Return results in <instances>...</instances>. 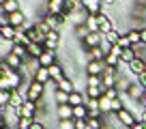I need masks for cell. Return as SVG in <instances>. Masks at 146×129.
Listing matches in <instances>:
<instances>
[{"label":"cell","mask_w":146,"mask_h":129,"mask_svg":"<svg viewBox=\"0 0 146 129\" xmlns=\"http://www.w3.org/2000/svg\"><path fill=\"white\" fill-rule=\"evenodd\" d=\"M45 84H41V82H36V80H32L30 82V86H28V95H26V99L28 101H35V103H41L43 101V97H45Z\"/></svg>","instance_id":"obj_1"},{"label":"cell","mask_w":146,"mask_h":129,"mask_svg":"<svg viewBox=\"0 0 146 129\" xmlns=\"http://www.w3.org/2000/svg\"><path fill=\"white\" fill-rule=\"evenodd\" d=\"M36 112H39V103L35 101H24V106L19 108V110H15V114H17V118H32L36 120Z\"/></svg>","instance_id":"obj_2"},{"label":"cell","mask_w":146,"mask_h":129,"mask_svg":"<svg viewBox=\"0 0 146 129\" xmlns=\"http://www.w3.org/2000/svg\"><path fill=\"white\" fill-rule=\"evenodd\" d=\"M80 5H82V9L86 11L88 15H99L103 13V0H80Z\"/></svg>","instance_id":"obj_3"},{"label":"cell","mask_w":146,"mask_h":129,"mask_svg":"<svg viewBox=\"0 0 146 129\" xmlns=\"http://www.w3.org/2000/svg\"><path fill=\"white\" fill-rule=\"evenodd\" d=\"M43 22H45L52 30L58 32L60 28H62V24L67 22V15H45V17H43Z\"/></svg>","instance_id":"obj_4"},{"label":"cell","mask_w":146,"mask_h":129,"mask_svg":"<svg viewBox=\"0 0 146 129\" xmlns=\"http://www.w3.org/2000/svg\"><path fill=\"white\" fill-rule=\"evenodd\" d=\"M144 90H146L144 86H140L137 82H133L131 86H129V90H127V97L131 99V101H137V103H142V99H144Z\"/></svg>","instance_id":"obj_5"},{"label":"cell","mask_w":146,"mask_h":129,"mask_svg":"<svg viewBox=\"0 0 146 129\" xmlns=\"http://www.w3.org/2000/svg\"><path fill=\"white\" fill-rule=\"evenodd\" d=\"M108 69V64L105 63H97V60H90V63H86V75H103V71Z\"/></svg>","instance_id":"obj_6"},{"label":"cell","mask_w":146,"mask_h":129,"mask_svg":"<svg viewBox=\"0 0 146 129\" xmlns=\"http://www.w3.org/2000/svg\"><path fill=\"white\" fill-rule=\"evenodd\" d=\"M105 56H108V52L103 50V47H92V50H86V63H90V60H97V63H105Z\"/></svg>","instance_id":"obj_7"},{"label":"cell","mask_w":146,"mask_h":129,"mask_svg":"<svg viewBox=\"0 0 146 129\" xmlns=\"http://www.w3.org/2000/svg\"><path fill=\"white\" fill-rule=\"evenodd\" d=\"M67 0H47V15H64Z\"/></svg>","instance_id":"obj_8"},{"label":"cell","mask_w":146,"mask_h":129,"mask_svg":"<svg viewBox=\"0 0 146 129\" xmlns=\"http://www.w3.org/2000/svg\"><path fill=\"white\" fill-rule=\"evenodd\" d=\"M84 47L86 50H92V47H99L101 43H103V32H90L86 39H84Z\"/></svg>","instance_id":"obj_9"},{"label":"cell","mask_w":146,"mask_h":129,"mask_svg":"<svg viewBox=\"0 0 146 129\" xmlns=\"http://www.w3.org/2000/svg\"><path fill=\"white\" fill-rule=\"evenodd\" d=\"M26 19H28V17H26V13H24V11H17V13L7 15V24H9V26H13V28H22Z\"/></svg>","instance_id":"obj_10"},{"label":"cell","mask_w":146,"mask_h":129,"mask_svg":"<svg viewBox=\"0 0 146 129\" xmlns=\"http://www.w3.org/2000/svg\"><path fill=\"white\" fill-rule=\"evenodd\" d=\"M58 60H56V52H52V50H45L43 52V56L39 58V64H41L43 69H50L52 64H56Z\"/></svg>","instance_id":"obj_11"},{"label":"cell","mask_w":146,"mask_h":129,"mask_svg":"<svg viewBox=\"0 0 146 129\" xmlns=\"http://www.w3.org/2000/svg\"><path fill=\"white\" fill-rule=\"evenodd\" d=\"M50 78H52V82H56V84H58L60 80L67 78V75H64V69H62V64H60V63H56V64H52V67H50Z\"/></svg>","instance_id":"obj_12"},{"label":"cell","mask_w":146,"mask_h":129,"mask_svg":"<svg viewBox=\"0 0 146 129\" xmlns=\"http://www.w3.org/2000/svg\"><path fill=\"white\" fill-rule=\"evenodd\" d=\"M125 35L129 37V41H131V45H133V47L144 45V43H142V30H140V28H129Z\"/></svg>","instance_id":"obj_13"},{"label":"cell","mask_w":146,"mask_h":129,"mask_svg":"<svg viewBox=\"0 0 146 129\" xmlns=\"http://www.w3.org/2000/svg\"><path fill=\"white\" fill-rule=\"evenodd\" d=\"M26 52H28V58L39 60V58L43 56V52H45V47H43L41 43H30V45L26 47Z\"/></svg>","instance_id":"obj_14"},{"label":"cell","mask_w":146,"mask_h":129,"mask_svg":"<svg viewBox=\"0 0 146 129\" xmlns=\"http://www.w3.org/2000/svg\"><path fill=\"white\" fill-rule=\"evenodd\" d=\"M5 60H7V64H9L11 69H15V71H19L24 67V58H19V56H15V54H5Z\"/></svg>","instance_id":"obj_15"},{"label":"cell","mask_w":146,"mask_h":129,"mask_svg":"<svg viewBox=\"0 0 146 129\" xmlns=\"http://www.w3.org/2000/svg\"><path fill=\"white\" fill-rule=\"evenodd\" d=\"M56 118H58V120L73 118V108L69 106V103H64V106H56Z\"/></svg>","instance_id":"obj_16"},{"label":"cell","mask_w":146,"mask_h":129,"mask_svg":"<svg viewBox=\"0 0 146 129\" xmlns=\"http://www.w3.org/2000/svg\"><path fill=\"white\" fill-rule=\"evenodd\" d=\"M15 32H17V28H13V26H9V24H5V26H2V32H0V39H2V41H7V43H13Z\"/></svg>","instance_id":"obj_17"},{"label":"cell","mask_w":146,"mask_h":129,"mask_svg":"<svg viewBox=\"0 0 146 129\" xmlns=\"http://www.w3.org/2000/svg\"><path fill=\"white\" fill-rule=\"evenodd\" d=\"M84 101H86V95H82L80 90H73L71 95H69V106H71V108L84 106Z\"/></svg>","instance_id":"obj_18"},{"label":"cell","mask_w":146,"mask_h":129,"mask_svg":"<svg viewBox=\"0 0 146 129\" xmlns=\"http://www.w3.org/2000/svg\"><path fill=\"white\" fill-rule=\"evenodd\" d=\"M84 26H86L90 32H101V24H99V17H97V15H86Z\"/></svg>","instance_id":"obj_19"},{"label":"cell","mask_w":146,"mask_h":129,"mask_svg":"<svg viewBox=\"0 0 146 129\" xmlns=\"http://www.w3.org/2000/svg\"><path fill=\"white\" fill-rule=\"evenodd\" d=\"M17 11H22V9H19V0H7L5 7H2V13H5V15L17 13Z\"/></svg>","instance_id":"obj_20"},{"label":"cell","mask_w":146,"mask_h":129,"mask_svg":"<svg viewBox=\"0 0 146 129\" xmlns=\"http://www.w3.org/2000/svg\"><path fill=\"white\" fill-rule=\"evenodd\" d=\"M88 116H90V112H88L86 106H78L73 108V120H86Z\"/></svg>","instance_id":"obj_21"},{"label":"cell","mask_w":146,"mask_h":129,"mask_svg":"<svg viewBox=\"0 0 146 129\" xmlns=\"http://www.w3.org/2000/svg\"><path fill=\"white\" fill-rule=\"evenodd\" d=\"M35 80H36V82H41V84H45V86H47V84L52 82V78H50V69H43V67H41V69H39V71L35 73Z\"/></svg>","instance_id":"obj_22"},{"label":"cell","mask_w":146,"mask_h":129,"mask_svg":"<svg viewBox=\"0 0 146 129\" xmlns=\"http://www.w3.org/2000/svg\"><path fill=\"white\" fill-rule=\"evenodd\" d=\"M58 90L69 92V95H71V92L75 90V84H73V80H71V78H64V80H60V82H58Z\"/></svg>","instance_id":"obj_23"},{"label":"cell","mask_w":146,"mask_h":129,"mask_svg":"<svg viewBox=\"0 0 146 129\" xmlns=\"http://www.w3.org/2000/svg\"><path fill=\"white\" fill-rule=\"evenodd\" d=\"M11 54L19 56V58H24V60H28V52H26V45H19V43H13V45H11Z\"/></svg>","instance_id":"obj_24"},{"label":"cell","mask_w":146,"mask_h":129,"mask_svg":"<svg viewBox=\"0 0 146 129\" xmlns=\"http://www.w3.org/2000/svg\"><path fill=\"white\" fill-rule=\"evenodd\" d=\"M120 35H123V32H118V30L114 28V30H110L108 35H103V39L110 43V45H116V43H118V39H120Z\"/></svg>","instance_id":"obj_25"},{"label":"cell","mask_w":146,"mask_h":129,"mask_svg":"<svg viewBox=\"0 0 146 129\" xmlns=\"http://www.w3.org/2000/svg\"><path fill=\"white\" fill-rule=\"evenodd\" d=\"M105 64L112 67V69H118L120 64H123V60H120L118 56H114V54H108V56H105Z\"/></svg>","instance_id":"obj_26"},{"label":"cell","mask_w":146,"mask_h":129,"mask_svg":"<svg viewBox=\"0 0 146 129\" xmlns=\"http://www.w3.org/2000/svg\"><path fill=\"white\" fill-rule=\"evenodd\" d=\"M86 97H90V99H101V97H103V88L86 86Z\"/></svg>","instance_id":"obj_27"},{"label":"cell","mask_w":146,"mask_h":129,"mask_svg":"<svg viewBox=\"0 0 146 129\" xmlns=\"http://www.w3.org/2000/svg\"><path fill=\"white\" fill-rule=\"evenodd\" d=\"M54 101L58 103V106H64V103H69V92H62V90H54Z\"/></svg>","instance_id":"obj_28"},{"label":"cell","mask_w":146,"mask_h":129,"mask_svg":"<svg viewBox=\"0 0 146 129\" xmlns=\"http://www.w3.org/2000/svg\"><path fill=\"white\" fill-rule=\"evenodd\" d=\"M86 86H97V88H103V80L99 75H86Z\"/></svg>","instance_id":"obj_29"},{"label":"cell","mask_w":146,"mask_h":129,"mask_svg":"<svg viewBox=\"0 0 146 129\" xmlns=\"http://www.w3.org/2000/svg\"><path fill=\"white\" fill-rule=\"evenodd\" d=\"M11 92H13V90H0V108H9Z\"/></svg>","instance_id":"obj_30"},{"label":"cell","mask_w":146,"mask_h":129,"mask_svg":"<svg viewBox=\"0 0 146 129\" xmlns=\"http://www.w3.org/2000/svg\"><path fill=\"white\" fill-rule=\"evenodd\" d=\"M86 127L88 129H103V120L101 118H90V116H88L86 118Z\"/></svg>","instance_id":"obj_31"},{"label":"cell","mask_w":146,"mask_h":129,"mask_svg":"<svg viewBox=\"0 0 146 129\" xmlns=\"http://www.w3.org/2000/svg\"><path fill=\"white\" fill-rule=\"evenodd\" d=\"M103 95L108 97V99H120V90L118 88H105Z\"/></svg>","instance_id":"obj_32"},{"label":"cell","mask_w":146,"mask_h":129,"mask_svg":"<svg viewBox=\"0 0 146 129\" xmlns=\"http://www.w3.org/2000/svg\"><path fill=\"white\" fill-rule=\"evenodd\" d=\"M116 45H120L123 50H129V47H133V45H131V41H129V37L125 35V32L120 35V39H118V43H116Z\"/></svg>","instance_id":"obj_33"},{"label":"cell","mask_w":146,"mask_h":129,"mask_svg":"<svg viewBox=\"0 0 146 129\" xmlns=\"http://www.w3.org/2000/svg\"><path fill=\"white\" fill-rule=\"evenodd\" d=\"M35 120L32 118H17V129H30Z\"/></svg>","instance_id":"obj_34"},{"label":"cell","mask_w":146,"mask_h":129,"mask_svg":"<svg viewBox=\"0 0 146 129\" xmlns=\"http://www.w3.org/2000/svg\"><path fill=\"white\" fill-rule=\"evenodd\" d=\"M110 54H114V56L120 58V56H123V47H120V45H112V47H110Z\"/></svg>","instance_id":"obj_35"},{"label":"cell","mask_w":146,"mask_h":129,"mask_svg":"<svg viewBox=\"0 0 146 129\" xmlns=\"http://www.w3.org/2000/svg\"><path fill=\"white\" fill-rule=\"evenodd\" d=\"M135 82L140 84V86H144V88H146V71H144V73H140V75H137V78H135Z\"/></svg>","instance_id":"obj_36"},{"label":"cell","mask_w":146,"mask_h":129,"mask_svg":"<svg viewBox=\"0 0 146 129\" xmlns=\"http://www.w3.org/2000/svg\"><path fill=\"white\" fill-rule=\"evenodd\" d=\"M131 129H146V123L144 120H135V125H133Z\"/></svg>","instance_id":"obj_37"},{"label":"cell","mask_w":146,"mask_h":129,"mask_svg":"<svg viewBox=\"0 0 146 129\" xmlns=\"http://www.w3.org/2000/svg\"><path fill=\"white\" fill-rule=\"evenodd\" d=\"M30 129H45V125L41 123V120H35V123H32V127Z\"/></svg>","instance_id":"obj_38"},{"label":"cell","mask_w":146,"mask_h":129,"mask_svg":"<svg viewBox=\"0 0 146 129\" xmlns=\"http://www.w3.org/2000/svg\"><path fill=\"white\" fill-rule=\"evenodd\" d=\"M75 129H88L86 127V120H75Z\"/></svg>","instance_id":"obj_39"},{"label":"cell","mask_w":146,"mask_h":129,"mask_svg":"<svg viewBox=\"0 0 146 129\" xmlns=\"http://www.w3.org/2000/svg\"><path fill=\"white\" fill-rule=\"evenodd\" d=\"M0 127H9V120H7L5 114H0Z\"/></svg>","instance_id":"obj_40"},{"label":"cell","mask_w":146,"mask_h":129,"mask_svg":"<svg viewBox=\"0 0 146 129\" xmlns=\"http://www.w3.org/2000/svg\"><path fill=\"white\" fill-rule=\"evenodd\" d=\"M140 30H142V43L146 45V28H140Z\"/></svg>","instance_id":"obj_41"},{"label":"cell","mask_w":146,"mask_h":129,"mask_svg":"<svg viewBox=\"0 0 146 129\" xmlns=\"http://www.w3.org/2000/svg\"><path fill=\"white\" fill-rule=\"evenodd\" d=\"M105 5H114V0H103Z\"/></svg>","instance_id":"obj_42"},{"label":"cell","mask_w":146,"mask_h":129,"mask_svg":"<svg viewBox=\"0 0 146 129\" xmlns=\"http://www.w3.org/2000/svg\"><path fill=\"white\" fill-rule=\"evenodd\" d=\"M5 2H7V0H0V9H2V7H5Z\"/></svg>","instance_id":"obj_43"},{"label":"cell","mask_w":146,"mask_h":129,"mask_svg":"<svg viewBox=\"0 0 146 129\" xmlns=\"http://www.w3.org/2000/svg\"><path fill=\"white\" fill-rule=\"evenodd\" d=\"M142 103H146V90H144V99H142Z\"/></svg>","instance_id":"obj_44"},{"label":"cell","mask_w":146,"mask_h":129,"mask_svg":"<svg viewBox=\"0 0 146 129\" xmlns=\"http://www.w3.org/2000/svg\"><path fill=\"white\" fill-rule=\"evenodd\" d=\"M2 26H5V24H2V22H0V32H2Z\"/></svg>","instance_id":"obj_45"},{"label":"cell","mask_w":146,"mask_h":129,"mask_svg":"<svg viewBox=\"0 0 146 129\" xmlns=\"http://www.w3.org/2000/svg\"><path fill=\"white\" fill-rule=\"evenodd\" d=\"M2 110H5V108H0V114H2Z\"/></svg>","instance_id":"obj_46"},{"label":"cell","mask_w":146,"mask_h":129,"mask_svg":"<svg viewBox=\"0 0 146 129\" xmlns=\"http://www.w3.org/2000/svg\"><path fill=\"white\" fill-rule=\"evenodd\" d=\"M15 129H17V127H15Z\"/></svg>","instance_id":"obj_47"},{"label":"cell","mask_w":146,"mask_h":129,"mask_svg":"<svg viewBox=\"0 0 146 129\" xmlns=\"http://www.w3.org/2000/svg\"><path fill=\"white\" fill-rule=\"evenodd\" d=\"M45 129H47V127H45Z\"/></svg>","instance_id":"obj_48"}]
</instances>
